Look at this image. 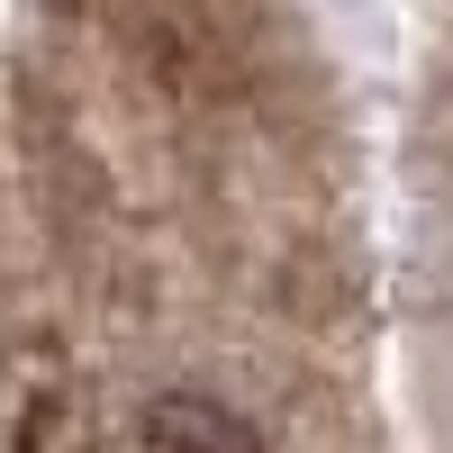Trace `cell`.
<instances>
[{
    "mask_svg": "<svg viewBox=\"0 0 453 453\" xmlns=\"http://www.w3.org/2000/svg\"><path fill=\"white\" fill-rule=\"evenodd\" d=\"M136 435H200V444L245 435V444H254V426L236 418V408H209V399H155V408L136 418Z\"/></svg>",
    "mask_w": 453,
    "mask_h": 453,
    "instance_id": "6da1fadb",
    "label": "cell"
}]
</instances>
